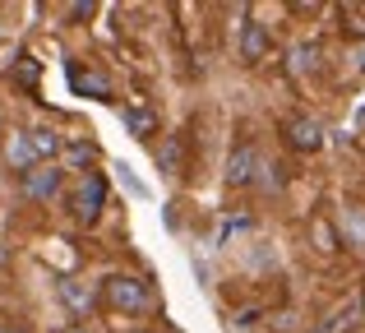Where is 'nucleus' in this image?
Returning a JSON list of instances; mask_svg holds the SVG:
<instances>
[{
    "instance_id": "f257e3e1",
    "label": "nucleus",
    "mask_w": 365,
    "mask_h": 333,
    "mask_svg": "<svg viewBox=\"0 0 365 333\" xmlns=\"http://www.w3.org/2000/svg\"><path fill=\"white\" fill-rule=\"evenodd\" d=\"M102 301L111 310H120V315H139V310L153 306V287L143 278H134V273H111L102 282Z\"/></svg>"
},
{
    "instance_id": "f03ea898",
    "label": "nucleus",
    "mask_w": 365,
    "mask_h": 333,
    "mask_svg": "<svg viewBox=\"0 0 365 333\" xmlns=\"http://www.w3.org/2000/svg\"><path fill=\"white\" fill-rule=\"evenodd\" d=\"M102 204H107V180H102L98 171H83L79 185L70 190V217L79 227H93L102 217Z\"/></svg>"
},
{
    "instance_id": "7ed1b4c3",
    "label": "nucleus",
    "mask_w": 365,
    "mask_h": 333,
    "mask_svg": "<svg viewBox=\"0 0 365 333\" xmlns=\"http://www.w3.org/2000/svg\"><path fill=\"white\" fill-rule=\"evenodd\" d=\"M282 139L292 153H319L324 148V125L314 116H287L282 121Z\"/></svg>"
},
{
    "instance_id": "20e7f679",
    "label": "nucleus",
    "mask_w": 365,
    "mask_h": 333,
    "mask_svg": "<svg viewBox=\"0 0 365 333\" xmlns=\"http://www.w3.org/2000/svg\"><path fill=\"white\" fill-rule=\"evenodd\" d=\"M259 171H264V158H259V148L250 144H236L232 148V158H227V185H236V190H245V185H255L259 180Z\"/></svg>"
},
{
    "instance_id": "39448f33",
    "label": "nucleus",
    "mask_w": 365,
    "mask_h": 333,
    "mask_svg": "<svg viewBox=\"0 0 365 333\" xmlns=\"http://www.w3.org/2000/svg\"><path fill=\"white\" fill-rule=\"evenodd\" d=\"M61 185H65V171L56 167V163H42V167H33V171L24 176V195L37 199V204L56 199V195H61Z\"/></svg>"
},
{
    "instance_id": "423d86ee",
    "label": "nucleus",
    "mask_w": 365,
    "mask_h": 333,
    "mask_svg": "<svg viewBox=\"0 0 365 333\" xmlns=\"http://www.w3.org/2000/svg\"><path fill=\"white\" fill-rule=\"evenodd\" d=\"M268 51H273V33H268L259 19L245 14V24H241V61L259 65V61H268Z\"/></svg>"
},
{
    "instance_id": "0eeeda50",
    "label": "nucleus",
    "mask_w": 365,
    "mask_h": 333,
    "mask_svg": "<svg viewBox=\"0 0 365 333\" xmlns=\"http://www.w3.org/2000/svg\"><path fill=\"white\" fill-rule=\"evenodd\" d=\"M0 148H5V163L14 167L19 176H28L33 167H42V163H37V153H33V139H28V130H9Z\"/></svg>"
},
{
    "instance_id": "6e6552de",
    "label": "nucleus",
    "mask_w": 365,
    "mask_h": 333,
    "mask_svg": "<svg viewBox=\"0 0 365 333\" xmlns=\"http://www.w3.org/2000/svg\"><path fill=\"white\" fill-rule=\"evenodd\" d=\"M70 88L79 93V98H111V83H107V74H98V70H83V65H70Z\"/></svg>"
},
{
    "instance_id": "1a4fd4ad",
    "label": "nucleus",
    "mask_w": 365,
    "mask_h": 333,
    "mask_svg": "<svg viewBox=\"0 0 365 333\" xmlns=\"http://www.w3.org/2000/svg\"><path fill=\"white\" fill-rule=\"evenodd\" d=\"M120 121H125V130H130L134 139H153V135L162 130L158 111H153V107H139V102H134V107H125V111H120Z\"/></svg>"
},
{
    "instance_id": "9d476101",
    "label": "nucleus",
    "mask_w": 365,
    "mask_h": 333,
    "mask_svg": "<svg viewBox=\"0 0 365 333\" xmlns=\"http://www.w3.org/2000/svg\"><path fill=\"white\" fill-rule=\"evenodd\" d=\"M28 139H33V153H37V163H56L61 158V135H56L51 125H37V130H28Z\"/></svg>"
},
{
    "instance_id": "9b49d317",
    "label": "nucleus",
    "mask_w": 365,
    "mask_h": 333,
    "mask_svg": "<svg viewBox=\"0 0 365 333\" xmlns=\"http://www.w3.org/2000/svg\"><path fill=\"white\" fill-rule=\"evenodd\" d=\"M338 19H342V33L356 37V42H365V0H347V5H338Z\"/></svg>"
},
{
    "instance_id": "f8f14e48",
    "label": "nucleus",
    "mask_w": 365,
    "mask_h": 333,
    "mask_svg": "<svg viewBox=\"0 0 365 333\" xmlns=\"http://www.w3.org/2000/svg\"><path fill=\"white\" fill-rule=\"evenodd\" d=\"M292 70L296 74H314L319 70V42H296L292 46Z\"/></svg>"
},
{
    "instance_id": "ddd939ff",
    "label": "nucleus",
    "mask_w": 365,
    "mask_h": 333,
    "mask_svg": "<svg viewBox=\"0 0 365 333\" xmlns=\"http://www.w3.org/2000/svg\"><path fill=\"white\" fill-rule=\"evenodd\" d=\"M347 245L365 250V208H347Z\"/></svg>"
},
{
    "instance_id": "4468645a",
    "label": "nucleus",
    "mask_w": 365,
    "mask_h": 333,
    "mask_svg": "<svg viewBox=\"0 0 365 333\" xmlns=\"http://www.w3.org/2000/svg\"><path fill=\"white\" fill-rule=\"evenodd\" d=\"M356 319H361V306H342V310H338V315H333L319 333H347L351 324H356Z\"/></svg>"
},
{
    "instance_id": "2eb2a0df",
    "label": "nucleus",
    "mask_w": 365,
    "mask_h": 333,
    "mask_svg": "<svg viewBox=\"0 0 365 333\" xmlns=\"http://www.w3.org/2000/svg\"><path fill=\"white\" fill-rule=\"evenodd\" d=\"M61 297L70 301L74 310H93V292H83L79 282H61Z\"/></svg>"
},
{
    "instance_id": "dca6fc26",
    "label": "nucleus",
    "mask_w": 365,
    "mask_h": 333,
    "mask_svg": "<svg viewBox=\"0 0 365 333\" xmlns=\"http://www.w3.org/2000/svg\"><path fill=\"white\" fill-rule=\"evenodd\" d=\"M93 158H98V148H93V144H70V148H65V163H74V167H88Z\"/></svg>"
},
{
    "instance_id": "f3484780",
    "label": "nucleus",
    "mask_w": 365,
    "mask_h": 333,
    "mask_svg": "<svg viewBox=\"0 0 365 333\" xmlns=\"http://www.w3.org/2000/svg\"><path fill=\"white\" fill-rule=\"evenodd\" d=\"M14 79L24 83V88H33V83H37V61H33V56H19V70H14Z\"/></svg>"
},
{
    "instance_id": "a211bd4d",
    "label": "nucleus",
    "mask_w": 365,
    "mask_h": 333,
    "mask_svg": "<svg viewBox=\"0 0 365 333\" xmlns=\"http://www.w3.org/2000/svg\"><path fill=\"white\" fill-rule=\"evenodd\" d=\"M162 171H171V176H180V139H171V144L162 148Z\"/></svg>"
},
{
    "instance_id": "6ab92c4d",
    "label": "nucleus",
    "mask_w": 365,
    "mask_h": 333,
    "mask_svg": "<svg viewBox=\"0 0 365 333\" xmlns=\"http://www.w3.org/2000/svg\"><path fill=\"white\" fill-rule=\"evenodd\" d=\"M98 14V5H88V0H79V5H70V19H93Z\"/></svg>"
},
{
    "instance_id": "aec40b11",
    "label": "nucleus",
    "mask_w": 365,
    "mask_h": 333,
    "mask_svg": "<svg viewBox=\"0 0 365 333\" xmlns=\"http://www.w3.org/2000/svg\"><path fill=\"white\" fill-rule=\"evenodd\" d=\"M0 333H28L24 324H0Z\"/></svg>"
},
{
    "instance_id": "412c9836",
    "label": "nucleus",
    "mask_w": 365,
    "mask_h": 333,
    "mask_svg": "<svg viewBox=\"0 0 365 333\" xmlns=\"http://www.w3.org/2000/svg\"><path fill=\"white\" fill-rule=\"evenodd\" d=\"M65 333H88V329H83V324H70V329H65Z\"/></svg>"
},
{
    "instance_id": "4be33fe9",
    "label": "nucleus",
    "mask_w": 365,
    "mask_h": 333,
    "mask_svg": "<svg viewBox=\"0 0 365 333\" xmlns=\"http://www.w3.org/2000/svg\"><path fill=\"white\" fill-rule=\"evenodd\" d=\"M356 306H361V319H365V287H361V301H356Z\"/></svg>"
},
{
    "instance_id": "5701e85b",
    "label": "nucleus",
    "mask_w": 365,
    "mask_h": 333,
    "mask_svg": "<svg viewBox=\"0 0 365 333\" xmlns=\"http://www.w3.org/2000/svg\"><path fill=\"white\" fill-rule=\"evenodd\" d=\"M361 70H365V51H361Z\"/></svg>"
}]
</instances>
